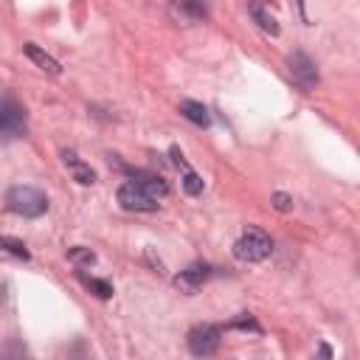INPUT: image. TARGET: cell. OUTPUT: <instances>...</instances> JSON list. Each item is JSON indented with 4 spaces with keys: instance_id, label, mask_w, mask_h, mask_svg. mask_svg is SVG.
<instances>
[{
    "instance_id": "3",
    "label": "cell",
    "mask_w": 360,
    "mask_h": 360,
    "mask_svg": "<svg viewBox=\"0 0 360 360\" xmlns=\"http://www.w3.org/2000/svg\"><path fill=\"white\" fill-rule=\"evenodd\" d=\"M25 135V107L14 96H0V141Z\"/></svg>"
},
{
    "instance_id": "15",
    "label": "cell",
    "mask_w": 360,
    "mask_h": 360,
    "mask_svg": "<svg viewBox=\"0 0 360 360\" xmlns=\"http://www.w3.org/2000/svg\"><path fill=\"white\" fill-rule=\"evenodd\" d=\"M228 326H231V329H250V332H262V326H259L250 315H239V318H233Z\"/></svg>"
},
{
    "instance_id": "19",
    "label": "cell",
    "mask_w": 360,
    "mask_h": 360,
    "mask_svg": "<svg viewBox=\"0 0 360 360\" xmlns=\"http://www.w3.org/2000/svg\"><path fill=\"white\" fill-rule=\"evenodd\" d=\"M0 248H3V239H0Z\"/></svg>"
},
{
    "instance_id": "5",
    "label": "cell",
    "mask_w": 360,
    "mask_h": 360,
    "mask_svg": "<svg viewBox=\"0 0 360 360\" xmlns=\"http://www.w3.org/2000/svg\"><path fill=\"white\" fill-rule=\"evenodd\" d=\"M287 70H290V79L301 90H315V84H318V68H315V62L304 51H292L287 56Z\"/></svg>"
},
{
    "instance_id": "9",
    "label": "cell",
    "mask_w": 360,
    "mask_h": 360,
    "mask_svg": "<svg viewBox=\"0 0 360 360\" xmlns=\"http://www.w3.org/2000/svg\"><path fill=\"white\" fill-rule=\"evenodd\" d=\"M25 53H28V59H31V62H37V68H42L48 76H59V73H62V65H59L51 53H45L39 45L25 42Z\"/></svg>"
},
{
    "instance_id": "18",
    "label": "cell",
    "mask_w": 360,
    "mask_h": 360,
    "mask_svg": "<svg viewBox=\"0 0 360 360\" xmlns=\"http://www.w3.org/2000/svg\"><path fill=\"white\" fill-rule=\"evenodd\" d=\"M332 357V349L326 346V343H321V354H318V360H329Z\"/></svg>"
},
{
    "instance_id": "16",
    "label": "cell",
    "mask_w": 360,
    "mask_h": 360,
    "mask_svg": "<svg viewBox=\"0 0 360 360\" xmlns=\"http://www.w3.org/2000/svg\"><path fill=\"white\" fill-rule=\"evenodd\" d=\"M273 205H276L278 211H292V197H287L284 191H276V194H273Z\"/></svg>"
},
{
    "instance_id": "1",
    "label": "cell",
    "mask_w": 360,
    "mask_h": 360,
    "mask_svg": "<svg viewBox=\"0 0 360 360\" xmlns=\"http://www.w3.org/2000/svg\"><path fill=\"white\" fill-rule=\"evenodd\" d=\"M6 208L20 214V217H42L48 211V197L37 186H11L6 191Z\"/></svg>"
},
{
    "instance_id": "14",
    "label": "cell",
    "mask_w": 360,
    "mask_h": 360,
    "mask_svg": "<svg viewBox=\"0 0 360 360\" xmlns=\"http://www.w3.org/2000/svg\"><path fill=\"white\" fill-rule=\"evenodd\" d=\"M68 256H70L73 264H87V267H90V264L96 262V253H93L90 248H73Z\"/></svg>"
},
{
    "instance_id": "17",
    "label": "cell",
    "mask_w": 360,
    "mask_h": 360,
    "mask_svg": "<svg viewBox=\"0 0 360 360\" xmlns=\"http://www.w3.org/2000/svg\"><path fill=\"white\" fill-rule=\"evenodd\" d=\"M3 245L14 253V256H20V259H28V250H25V245L22 242H17V239H3Z\"/></svg>"
},
{
    "instance_id": "13",
    "label": "cell",
    "mask_w": 360,
    "mask_h": 360,
    "mask_svg": "<svg viewBox=\"0 0 360 360\" xmlns=\"http://www.w3.org/2000/svg\"><path fill=\"white\" fill-rule=\"evenodd\" d=\"M202 177L197 174V172H191V169H186V174H183V188H186V194H191V197H197V194H202Z\"/></svg>"
},
{
    "instance_id": "12",
    "label": "cell",
    "mask_w": 360,
    "mask_h": 360,
    "mask_svg": "<svg viewBox=\"0 0 360 360\" xmlns=\"http://www.w3.org/2000/svg\"><path fill=\"white\" fill-rule=\"evenodd\" d=\"M82 281H84V287L93 290L98 298H110V295H112V284H110V281H101V278H93V276H82Z\"/></svg>"
},
{
    "instance_id": "11",
    "label": "cell",
    "mask_w": 360,
    "mask_h": 360,
    "mask_svg": "<svg viewBox=\"0 0 360 360\" xmlns=\"http://www.w3.org/2000/svg\"><path fill=\"white\" fill-rule=\"evenodd\" d=\"M250 14H253V20L259 22V28L262 31H267L270 37H278V22H276V17L267 11V8H262V6H250Z\"/></svg>"
},
{
    "instance_id": "2",
    "label": "cell",
    "mask_w": 360,
    "mask_h": 360,
    "mask_svg": "<svg viewBox=\"0 0 360 360\" xmlns=\"http://www.w3.org/2000/svg\"><path fill=\"white\" fill-rule=\"evenodd\" d=\"M270 250H273V242H270V236H267L262 228H248V231L233 242V256H236L239 262H248V264L264 262V259L270 256Z\"/></svg>"
},
{
    "instance_id": "7",
    "label": "cell",
    "mask_w": 360,
    "mask_h": 360,
    "mask_svg": "<svg viewBox=\"0 0 360 360\" xmlns=\"http://www.w3.org/2000/svg\"><path fill=\"white\" fill-rule=\"evenodd\" d=\"M208 276H211V267H208L205 262H194V264H188L186 270H180V273L174 276V287H177L180 292H186V295H194V292L208 281Z\"/></svg>"
},
{
    "instance_id": "6",
    "label": "cell",
    "mask_w": 360,
    "mask_h": 360,
    "mask_svg": "<svg viewBox=\"0 0 360 360\" xmlns=\"http://www.w3.org/2000/svg\"><path fill=\"white\" fill-rule=\"evenodd\" d=\"M118 205L121 208H127V211H158V200L146 191V188H141L138 183H121V188H118Z\"/></svg>"
},
{
    "instance_id": "8",
    "label": "cell",
    "mask_w": 360,
    "mask_h": 360,
    "mask_svg": "<svg viewBox=\"0 0 360 360\" xmlns=\"http://www.w3.org/2000/svg\"><path fill=\"white\" fill-rule=\"evenodd\" d=\"M62 160H65V166L70 169V174H73V180H79L82 186H90V183H96V172L84 163V160H79V155L73 152V149H65L62 152Z\"/></svg>"
},
{
    "instance_id": "10",
    "label": "cell",
    "mask_w": 360,
    "mask_h": 360,
    "mask_svg": "<svg viewBox=\"0 0 360 360\" xmlns=\"http://www.w3.org/2000/svg\"><path fill=\"white\" fill-rule=\"evenodd\" d=\"M180 112H183V118H188V121H191V124H197V127H208V124H211L208 107H205V104H200V101H191V98L180 101Z\"/></svg>"
},
{
    "instance_id": "4",
    "label": "cell",
    "mask_w": 360,
    "mask_h": 360,
    "mask_svg": "<svg viewBox=\"0 0 360 360\" xmlns=\"http://www.w3.org/2000/svg\"><path fill=\"white\" fill-rule=\"evenodd\" d=\"M222 340V329L217 323H200L188 332V352L194 357H211L219 349Z\"/></svg>"
}]
</instances>
